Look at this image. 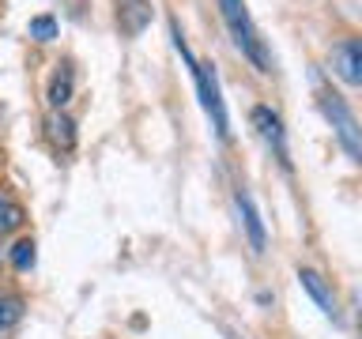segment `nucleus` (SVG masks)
Returning <instances> with one entry per match:
<instances>
[{
    "instance_id": "obj_14",
    "label": "nucleus",
    "mask_w": 362,
    "mask_h": 339,
    "mask_svg": "<svg viewBox=\"0 0 362 339\" xmlns=\"http://www.w3.org/2000/svg\"><path fill=\"white\" fill-rule=\"evenodd\" d=\"M27 30H30L34 42H53L57 38V19L53 16H34Z\"/></svg>"
},
{
    "instance_id": "obj_5",
    "label": "nucleus",
    "mask_w": 362,
    "mask_h": 339,
    "mask_svg": "<svg viewBox=\"0 0 362 339\" xmlns=\"http://www.w3.org/2000/svg\"><path fill=\"white\" fill-rule=\"evenodd\" d=\"M253 124H257L260 140H264L272 151H276L279 162L287 166V132H283L279 113H276V109H268V106H257V109H253Z\"/></svg>"
},
{
    "instance_id": "obj_11",
    "label": "nucleus",
    "mask_w": 362,
    "mask_h": 339,
    "mask_svg": "<svg viewBox=\"0 0 362 339\" xmlns=\"http://www.w3.org/2000/svg\"><path fill=\"white\" fill-rule=\"evenodd\" d=\"M34 256H38V253H34V242H30V237H23V242H16V245H11V268H16V271H30L34 268Z\"/></svg>"
},
{
    "instance_id": "obj_9",
    "label": "nucleus",
    "mask_w": 362,
    "mask_h": 339,
    "mask_svg": "<svg viewBox=\"0 0 362 339\" xmlns=\"http://www.w3.org/2000/svg\"><path fill=\"white\" fill-rule=\"evenodd\" d=\"M72 90H76V76H72V64H61L49 83V106L53 109H64L72 102Z\"/></svg>"
},
{
    "instance_id": "obj_3",
    "label": "nucleus",
    "mask_w": 362,
    "mask_h": 339,
    "mask_svg": "<svg viewBox=\"0 0 362 339\" xmlns=\"http://www.w3.org/2000/svg\"><path fill=\"white\" fill-rule=\"evenodd\" d=\"M192 79H197V90H200V102H204V113L211 117L215 132H219V140H226V136H230V121H226V106H223V98H219V79H215V64L197 61V68H192Z\"/></svg>"
},
{
    "instance_id": "obj_2",
    "label": "nucleus",
    "mask_w": 362,
    "mask_h": 339,
    "mask_svg": "<svg viewBox=\"0 0 362 339\" xmlns=\"http://www.w3.org/2000/svg\"><path fill=\"white\" fill-rule=\"evenodd\" d=\"M321 113L328 117V124H332L339 147L351 155V162L362 166V124H358L355 113L347 109V102L339 98L336 90H321Z\"/></svg>"
},
{
    "instance_id": "obj_8",
    "label": "nucleus",
    "mask_w": 362,
    "mask_h": 339,
    "mask_svg": "<svg viewBox=\"0 0 362 339\" xmlns=\"http://www.w3.org/2000/svg\"><path fill=\"white\" fill-rule=\"evenodd\" d=\"M298 279H302V287L310 290V298L321 305V313H328V316H336V298H332V290H328V282L317 275L313 268H302L298 271Z\"/></svg>"
},
{
    "instance_id": "obj_4",
    "label": "nucleus",
    "mask_w": 362,
    "mask_h": 339,
    "mask_svg": "<svg viewBox=\"0 0 362 339\" xmlns=\"http://www.w3.org/2000/svg\"><path fill=\"white\" fill-rule=\"evenodd\" d=\"M332 72L351 87H362V42L347 38L332 49Z\"/></svg>"
},
{
    "instance_id": "obj_7",
    "label": "nucleus",
    "mask_w": 362,
    "mask_h": 339,
    "mask_svg": "<svg viewBox=\"0 0 362 339\" xmlns=\"http://www.w3.org/2000/svg\"><path fill=\"white\" fill-rule=\"evenodd\" d=\"M147 19H151L147 0H121L117 4V23H121L124 34H140L147 27Z\"/></svg>"
},
{
    "instance_id": "obj_1",
    "label": "nucleus",
    "mask_w": 362,
    "mask_h": 339,
    "mask_svg": "<svg viewBox=\"0 0 362 339\" xmlns=\"http://www.w3.org/2000/svg\"><path fill=\"white\" fill-rule=\"evenodd\" d=\"M219 11H223V23H226V30H230L234 45L260 68V72H268L272 56L264 49V38H260L257 23H253V16H249V8H245V0H219Z\"/></svg>"
},
{
    "instance_id": "obj_6",
    "label": "nucleus",
    "mask_w": 362,
    "mask_h": 339,
    "mask_svg": "<svg viewBox=\"0 0 362 339\" xmlns=\"http://www.w3.org/2000/svg\"><path fill=\"white\" fill-rule=\"evenodd\" d=\"M234 203H238V211H242V226H245V234H249V245H253V253H264L268 237H264V222H260V215H257L253 196H249L245 189H238Z\"/></svg>"
},
{
    "instance_id": "obj_13",
    "label": "nucleus",
    "mask_w": 362,
    "mask_h": 339,
    "mask_svg": "<svg viewBox=\"0 0 362 339\" xmlns=\"http://www.w3.org/2000/svg\"><path fill=\"white\" fill-rule=\"evenodd\" d=\"M23 316V298L16 294H0V328H11Z\"/></svg>"
},
{
    "instance_id": "obj_12",
    "label": "nucleus",
    "mask_w": 362,
    "mask_h": 339,
    "mask_svg": "<svg viewBox=\"0 0 362 339\" xmlns=\"http://www.w3.org/2000/svg\"><path fill=\"white\" fill-rule=\"evenodd\" d=\"M19 222H23V208H19V203H11L8 196H0V237L11 234Z\"/></svg>"
},
{
    "instance_id": "obj_10",
    "label": "nucleus",
    "mask_w": 362,
    "mask_h": 339,
    "mask_svg": "<svg viewBox=\"0 0 362 339\" xmlns=\"http://www.w3.org/2000/svg\"><path fill=\"white\" fill-rule=\"evenodd\" d=\"M49 136H53V140L64 147V151H72V143H76V124H72V117L57 113V117L49 121Z\"/></svg>"
},
{
    "instance_id": "obj_15",
    "label": "nucleus",
    "mask_w": 362,
    "mask_h": 339,
    "mask_svg": "<svg viewBox=\"0 0 362 339\" xmlns=\"http://www.w3.org/2000/svg\"><path fill=\"white\" fill-rule=\"evenodd\" d=\"M4 335H8V328H0V339H4Z\"/></svg>"
}]
</instances>
